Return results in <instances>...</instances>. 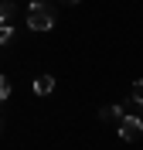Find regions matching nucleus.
Instances as JSON below:
<instances>
[{
	"instance_id": "nucleus-3",
	"label": "nucleus",
	"mask_w": 143,
	"mask_h": 150,
	"mask_svg": "<svg viewBox=\"0 0 143 150\" xmlns=\"http://www.w3.org/2000/svg\"><path fill=\"white\" fill-rule=\"evenodd\" d=\"M31 89H34V96H51L55 92V75H38Z\"/></svg>"
},
{
	"instance_id": "nucleus-9",
	"label": "nucleus",
	"mask_w": 143,
	"mask_h": 150,
	"mask_svg": "<svg viewBox=\"0 0 143 150\" xmlns=\"http://www.w3.org/2000/svg\"><path fill=\"white\" fill-rule=\"evenodd\" d=\"M61 4H82V0H61Z\"/></svg>"
},
{
	"instance_id": "nucleus-5",
	"label": "nucleus",
	"mask_w": 143,
	"mask_h": 150,
	"mask_svg": "<svg viewBox=\"0 0 143 150\" xmlns=\"http://www.w3.org/2000/svg\"><path fill=\"white\" fill-rule=\"evenodd\" d=\"M10 14H14V4H10V0H0V24H7Z\"/></svg>"
},
{
	"instance_id": "nucleus-1",
	"label": "nucleus",
	"mask_w": 143,
	"mask_h": 150,
	"mask_svg": "<svg viewBox=\"0 0 143 150\" xmlns=\"http://www.w3.org/2000/svg\"><path fill=\"white\" fill-rule=\"evenodd\" d=\"M27 28L38 31V34L51 31L55 28V10L48 7V4H41V0H31L27 4Z\"/></svg>"
},
{
	"instance_id": "nucleus-2",
	"label": "nucleus",
	"mask_w": 143,
	"mask_h": 150,
	"mask_svg": "<svg viewBox=\"0 0 143 150\" xmlns=\"http://www.w3.org/2000/svg\"><path fill=\"white\" fill-rule=\"evenodd\" d=\"M140 133H143V120L123 112V120H119V137H123L126 143H136V140H140Z\"/></svg>"
},
{
	"instance_id": "nucleus-8",
	"label": "nucleus",
	"mask_w": 143,
	"mask_h": 150,
	"mask_svg": "<svg viewBox=\"0 0 143 150\" xmlns=\"http://www.w3.org/2000/svg\"><path fill=\"white\" fill-rule=\"evenodd\" d=\"M133 103L143 106V79H136V82H133Z\"/></svg>"
},
{
	"instance_id": "nucleus-4",
	"label": "nucleus",
	"mask_w": 143,
	"mask_h": 150,
	"mask_svg": "<svg viewBox=\"0 0 143 150\" xmlns=\"http://www.w3.org/2000/svg\"><path fill=\"white\" fill-rule=\"evenodd\" d=\"M99 120L102 123H119L123 120V106H106V109H99Z\"/></svg>"
},
{
	"instance_id": "nucleus-7",
	"label": "nucleus",
	"mask_w": 143,
	"mask_h": 150,
	"mask_svg": "<svg viewBox=\"0 0 143 150\" xmlns=\"http://www.w3.org/2000/svg\"><path fill=\"white\" fill-rule=\"evenodd\" d=\"M14 41V28L10 24H0V45H10Z\"/></svg>"
},
{
	"instance_id": "nucleus-6",
	"label": "nucleus",
	"mask_w": 143,
	"mask_h": 150,
	"mask_svg": "<svg viewBox=\"0 0 143 150\" xmlns=\"http://www.w3.org/2000/svg\"><path fill=\"white\" fill-rule=\"evenodd\" d=\"M7 99H10V79L0 75V103H7Z\"/></svg>"
}]
</instances>
